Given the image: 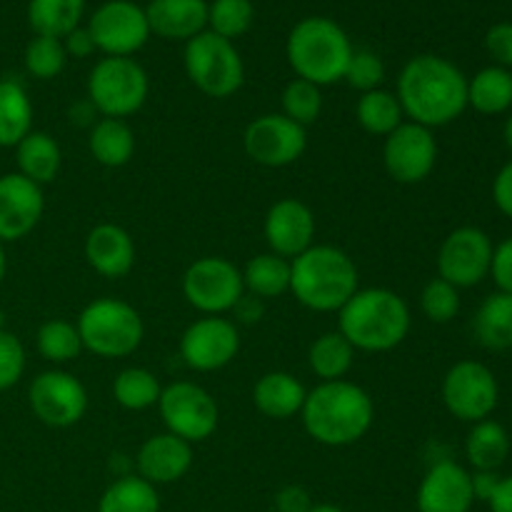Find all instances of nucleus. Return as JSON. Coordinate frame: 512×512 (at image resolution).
<instances>
[{
	"mask_svg": "<svg viewBox=\"0 0 512 512\" xmlns=\"http://www.w3.org/2000/svg\"><path fill=\"white\" fill-rule=\"evenodd\" d=\"M265 243L270 253L280 255L285 260L298 258L300 253L313 245L315 238V215L303 200L283 198L270 205L265 215Z\"/></svg>",
	"mask_w": 512,
	"mask_h": 512,
	"instance_id": "19",
	"label": "nucleus"
},
{
	"mask_svg": "<svg viewBox=\"0 0 512 512\" xmlns=\"http://www.w3.org/2000/svg\"><path fill=\"white\" fill-rule=\"evenodd\" d=\"M395 95L410 123L443 128L468 108V78L448 58L423 53L403 65Z\"/></svg>",
	"mask_w": 512,
	"mask_h": 512,
	"instance_id": "1",
	"label": "nucleus"
},
{
	"mask_svg": "<svg viewBox=\"0 0 512 512\" xmlns=\"http://www.w3.org/2000/svg\"><path fill=\"white\" fill-rule=\"evenodd\" d=\"M493 200L505 218H512V160L500 168L493 180Z\"/></svg>",
	"mask_w": 512,
	"mask_h": 512,
	"instance_id": "47",
	"label": "nucleus"
},
{
	"mask_svg": "<svg viewBox=\"0 0 512 512\" xmlns=\"http://www.w3.org/2000/svg\"><path fill=\"white\" fill-rule=\"evenodd\" d=\"M30 410L48 428H70L88 410L85 385L68 370H45L30 383Z\"/></svg>",
	"mask_w": 512,
	"mask_h": 512,
	"instance_id": "14",
	"label": "nucleus"
},
{
	"mask_svg": "<svg viewBox=\"0 0 512 512\" xmlns=\"http://www.w3.org/2000/svg\"><path fill=\"white\" fill-rule=\"evenodd\" d=\"M193 465V445L173 433H160L145 440L135 455V470L150 485H168L185 478Z\"/></svg>",
	"mask_w": 512,
	"mask_h": 512,
	"instance_id": "21",
	"label": "nucleus"
},
{
	"mask_svg": "<svg viewBox=\"0 0 512 512\" xmlns=\"http://www.w3.org/2000/svg\"><path fill=\"white\" fill-rule=\"evenodd\" d=\"M255 8L250 0H213L208 3V30L225 40H235L250 30Z\"/></svg>",
	"mask_w": 512,
	"mask_h": 512,
	"instance_id": "38",
	"label": "nucleus"
},
{
	"mask_svg": "<svg viewBox=\"0 0 512 512\" xmlns=\"http://www.w3.org/2000/svg\"><path fill=\"white\" fill-rule=\"evenodd\" d=\"M305 395L308 390L295 375L285 373V370H273L255 383L253 403L265 418L290 420L303 410Z\"/></svg>",
	"mask_w": 512,
	"mask_h": 512,
	"instance_id": "24",
	"label": "nucleus"
},
{
	"mask_svg": "<svg viewBox=\"0 0 512 512\" xmlns=\"http://www.w3.org/2000/svg\"><path fill=\"white\" fill-rule=\"evenodd\" d=\"M68 63V53L63 48V40L50 38V35H35L25 48V70L38 80H53L63 73Z\"/></svg>",
	"mask_w": 512,
	"mask_h": 512,
	"instance_id": "40",
	"label": "nucleus"
},
{
	"mask_svg": "<svg viewBox=\"0 0 512 512\" xmlns=\"http://www.w3.org/2000/svg\"><path fill=\"white\" fill-rule=\"evenodd\" d=\"M313 500L303 485H285L275 495V510L278 512H310Z\"/></svg>",
	"mask_w": 512,
	"mask_h": 512,
	"instance_id": "46",
	"label": "nucleus"
},
{
	"mask_svg": "<svg viewBox=\"0 0 512 512\" xmlns=\"http://www.w3.org/2000/svg\"><path fill=\"white\" fill-rule=\"evenodd\" d=\"M85 0H30L28 23L35 35L63 40L83 18Z\"/></svg>",
	"mask_w": 512,
	"mask_h": 512,
	"instance_id": "34",
	"label": "nucleus"
},
{
	"mask_svg": "<svg viewBox=\"0 0 512 512\" xmlns=\"http://www.w3.org/2000/svg\"><path fill=\"white\" fill-rule=\"evenodd\" d=\"M343 80L350 85V88L358 90L360 95L383 88L385 83L383 58L375 55L373 50H353V58H350Z\"/></svg>",
	"mask_w": 512,
	"mask_h": 512,
	"instance_id": "42",
	"label": "nucleus"
},
{
	"mask_svg": "<svg viewBox=\"0 0 512 512\" xmlns=\"http://www.w3.org/2000/svg\"><path fill=\"white\" fill-rule=\"evenodd\" d=\"M500 478H503V475H498V470H475V473H470L475 500H483V503H488V500L493 498L495 488H498Z\"/></svg>",
	"mask_w": 512,
	"mask_h": 512,
	"instance_id": "49",
	"label": "nucleus"
},
{
	"mask_svg": "<svg viewBox=\"0 0 512 512\" xmlns=\"http://www.w3.org/2000/svg\"><path fill=\"white\" fill-rule=\"evenodd\" d=\"M418 512H470L475 503L470 470L443 458L430 465L418 488Z\"/></svg>",
	"mask_w": 512,
	"mask_h": 512,
	"instance_id": "20",
	"label": "nucleus"
},
{
	"mask_svg": "<svg viewBox=\"0 0 512 512\" xmlns=\"http://www.w3.org/2000/svg\"><path fill=\"white\" fill-rule=\"evenodd\" d=\"M490 275L500 293L512 295V238L495 245L493 260H490Z\"/></svg>",
	"mask_w": 512,
	"mask_h": 512,
	"instance_id": "45",
	"label": "nucleus"
},
{
	"mask_svg": "<svg viewBox=\"0 0 512 512\" xmlns=\"http://www.w3.org/2000/svg\"><path fill=\"white\" fill-rule=\"evenodd\" d=\"M468 105L483 115H503L512 108V73L500 65L478 70L468 80Z\"/></svg>",
	"mask_w": 512,
	"mask_h": 512,
	"instance_id": "29",
	"label": "nucleus"
},
{
	"mask_svg": "<svg viewBox=\"0 0 512 512\" xmlns=\"http://www.w3.org/2000/svg\"><path fill=\"white\" fill-rule=\"evenodd\" d=\"M158 410L168 433L178 435L190 445L205 443L218 430V403L208 390L190 380H178L163 388Z\"/></svg>",
	"mask_w": 512,
	"mask_h": 512,
	"instance_id": "10",
	"label": "nucleus"
},
{
	"mask_svg": "<svg viewBox=\"0 0 512 512\" xmlns=\"http://www.w3.org/2000/svg\"><path fill=\"white\" fill-rule=\"evenodd\" d=\"M355 360V348L335 330V333H323L313 340L308 350V365L320 383H333V380H345Z\"/></svg>",
	"mask_w": 512,
	"mask_h": 512,
	"instance_id": "32",
	"label": "nucleus"
},
{
	"mask_svg": "<svg viewBox=\"0 0 512 512\" xmlns=\"http://www.w3.org/2000/svg\"><path fill=\"white\" fill-rule=\"evenodd\" d=\"M243 148L263 168H288L308 148V128L283 113H265L245 128Z\"/></svg>",
	"mask_w": 512,
	"mask_h": 512,
	"instance_id": "13",
	"label": "nucleus"
},
{
	"mask_svg": "<svg viewBox=\"0 0 512 512\" xmlns=\"http://www.w3.org/2000/svg\"><path fill=\"white\" fill-rule=\"evenodd\" d=\"M25 373V348L13 333L0 330V393L18 385Z\"/></svg>",
	"mask_w": 512,
	"mask_h": 512,
	"instance_id": "43",
	"label": "nucleus"
},
{
	"mask_svg": "<svg viewBox=\"0 0 512 512\" xmlns=\"http://www.w3.org/2000/svg\"><path fill=\"white\" fill-rule=\"evenodd\" d=\"M183 295L203 315L233 313L238 300L245 295L243 270L228 258L205 255L185 270Z\"/></svg>",
	"mask_w": 512,
	"mask_h": 512,
	"instance_id": "9",
	"label": "nucleus"
},
{
	"mask_svg": "<svg viewBox=\"0 0 512 512\" xmlns=\"http://www.w3.org/2000/svg\"><path fill=\"white\" fill-rule=\"evenodd\" d=\"M500 385L493 370L478 360H460L443 378V403L453 418L480 423L498 408Z\"/></svg>",
	"mask_w": 512,
	"mask_h": 512,
	"instance_id": "11",
	"label": "nucleus"
},
{
	"mask_svg": "<svg viewBox=\"0 0 512 512\" xmlns=\"http://www.w3.org/2000/svg\"><path fill=\"white\" fill-rule=\"evenodd\" d=\"M420 310L430 323H450L460 313V290L448 280L433 278L420 293Z\"/></svg>",
	"mask_w": 512,
	"mask_h": 512,
	"instance_id": "41",
	"label": "nucleus"
},
{
	"mask_svg": "<svg viewBox=\"0 0 512 512\" xmlns=\"http://www.w3.org/2000/svg\"><path fill=\"white\" fill-rule=\"evenodd\" d=\"M435 163H438V140L425 125L405 120L385 138L383 165L395 183H423L435 170Z\"/></svg>",
	"mask_w": 512,
	"mask_h": 512,
	"instance_id": "15",
	"label": "nucleus"
},
{
	"mask_svg": "<svg viewBox=\"0 0 512 512\" xmlns=\"http://www.w3.org/2000/svg\"><path fill=\"white\" fill-rule=\"evenodd\" d=\"M98 512H160V495L140 475H125L105 490Z\"/></svg>",
	"mask_w": 512,
	"mask_h": 512,
	"instance_id": "35",
	"label": "nucleus"
},
{
	"mask_svg": "<svg viewBox=\"0 0 512 512\" xmlns=\"http://www.w3.org/2000/svg\"><path fill=\"white\" fill-rule=\"evenodd\" d=\"M465 455L475 470H500L510 455V435L495 420H480L465 440Z\"/></svg>",
	"mask_w": 512,
	"mask_h": 512,
	"instance_id": "30",
	"label": "nucleus"
},
{
	"mask_svg": "<svg viewBox=\"0 0 512 512\" xmlns=\"http://www.w3.org/2000/svg\"><path fill=\"white\" fill-rule=\"evenodd\" d=\"M150 33L165 40H185L208 30L205 0H150L145 8Z\"/></svg>",
	"mask_w": 512,
	"mask_h": 512,
	"instance_id": "23",
	"label": "nucleus"
},
{
	"mask_svg": "<svg viewBox=\"0 0 512 512\" xmlns=\"http://www.w3.org/2000/svg\"><path fill=\"white\" fill-rule=\"evenodd\" d=\"M338 333L363 353H388L410 333V308L395 290H358L338 310Z\"/></svg>",
	"mask_w": 512,
	"mask_h": 512,
	"instance_id": "3",
	"label": "nucleus"
},
{
	"mask_svg": "<svg viewBox=\"0 0 512 512\" xmlns=\"http://www.w3.org/2000/svg\"><path fill=\"white\" fill-rule=\"evenodd\" d=\"M148 73L133 58H103L88 75V100L103 118L125 120L148 100Z\"/></svg>",
	"mask_w": 512,
	"mask_h": 512,
	"instance_id": "8",
	"label": "nucleus"
},
{
	"mask_svg": "<svg viewBox=\"0 0 512 512\" xmlns=\"http://www.w3.org/2000/svg\"><path fill=\"white\" fill-rule=\"evenodd\" d=\"M475 338L488 350L512 348V295L493 293L483 300L473 320Z\"/></svg>",
	"mask_w": 512,
	"mask_h": 512,
	"instance_id": "27",
	"label": "nucleus"
},
{
	"mask_svg": "<svg viewBox=\"0 0 512 512\" xmlns=\"http://www.w3.org/2000/svg\"><path fill=\"white\" fill-rule=\"evenodd\" d=\"M355 118H358L360 128L365 133L378 135V138H388L398 125L405 123V113L400 108L398 95L385 88L360 95L358 105H355Z\"/></svg>",
	"mask_w": 512,
	"mask_h": 512,
	"instance_id": "33",
	"label": "nucleus"
},
{
	"mask_svg": "<svg viewBox=\"0 0 512 512\" xmlns=\"http://www.w3.org/2000/svg\"><path fill=\"white\" fill-rule=\"evenodd\" d=\"M85 260L103 278H125L135 265V243L120 225L100 223L85 238Z\"/></svg>",
	"mask_w": 512,
	"mask_h": 512,
	"instance_id": "22",
	"label": "nucleus"
},
{
	"mask_svg": "<svg viewBox=\"0 0 512 512\" xmlns=\"http://www.w3.org/2000/svg\"><path fill=\"white\" fill-rule=\"evenodd\" d=\"M160 393H163V388L148 368L120 370L113 383L115 403L125 410H135V413L158 405Z\"/></svg>",
	"mask_w": 512,
	"mask_h": 512,
	"instance_id": "36",
	"label": "nucleus"
},
{
	"mask_svg": "<svg viewBox=\"0 0 512 512\" xmlns=\"http://www.w3.org/2000/svg\"><path fill=\"white\" fill-rule=\"evenodd\" d=\"M503 140H505V148L512 153V115L505 120V128H503Z\"/></svg>",
	"mask_w": 512,
	"mask_h": 512,
	"instance_id": "53",
	"label": "nucleus"
},
{
	"mask_svg": "<svg viewBox=\"0 0 512 512\" xmlns=\"http://www.w3.org/2000/svg\"><path fill=\"white\" fill-rule=\"evenodd\" d=\"M305 433L325 448H348L368 435L375 420V405L368 390L350 380L320 383L305 395Z\"/></svg>",
	"mask_w": 512,
	"mask_h": 512,
	"instance_id": "2",
	"label": "nucleus"
},
{
	"mask_svg": "<svg viewBox=\"0 0 512 512\" xmlns=\"http://www.w3.org/2000/svg\"><path fill=\"white\" fill-rule=\"evenodd\" d=\"M243 285L250 295L260 300L290 293V260L275 253L255 255L243 268Z\"/></svg>",
	"mask_w": 512,
	"mask_h": 512,
	"instance_id": "31",
	"label": "nucleus"
},
{
	"mask_svg": "<svg viewBox=\"0 0 512 512\" xmlns=\"http://www.w3.org/2000/svg\"><path fill=\"white\" fill-rule=\"evenodd\" d=\"M63 48L65 53H68V58H88V55H93L95 50H98L95 48V40L93 35H90V30L80 28V25L65 35Z\"/></svg>",
	"mask_w": 512,
	"mask_h": 512,
	"instance_id": "48",
	"label": "nucleus"
},
{
	"mask_svg": "<svg viewBox=\"0 0 512 512\" xmlns=\"http://www.w3.org/2000/svg\"><path fill=\"white\" fill-rule=\"evenodd\" d=\"M490 512H512V475L500 478L498 488H495L493 498L488 500Z\"/></svg>",
	"mask_w": 512,
	"mask_h": 512,
	"instance_id": "51",
	"label": "nucleus"
},
{
	"mask_svg": "<svg viewBox=\"0 0 512 512\" xmlns=\"http://www.w3.org/2000/svg\"><path fill=\"white\" fill-rule=\"evenodd\" d=\"M353 50L348 33L323 15L300 20L285 43V55L295 75L318 88L345 78Z\"/></svg>",
	"mask_w": 512,
	"mask_h": 512,
	"instance_id": "5",
	"label": "nucleus"
},
{
	"mask_svg": "<svg viewBox=\"0 0 512 512\" xmlns=\"http://www.w3.org/2000/svg\"><path fill=\"white\" fill-rule=\"evenodd\" d=\"M45 195L40 185L20 173L0 175V243L25 238L40 223Z\"/></svg>",
	"mask_w": 512,
	"mask_h": 512,
	"instance_id": "18",
	"label": "nucleus"
},
{
	"mask_svg": "<svg viewBox=\"0 0 512 512\" xmlns=\"http://www.w3.org/2000/svg\"><path fill=\"white\" fill-rule=\"evenodd\" d=\"M185 73L200 93L210 98H230L245 83V65L233 40L203 30L185 43Z\"/></svg>",
	"mask_w": 512,
	"mask_h": 512,
	"instance_id": "7",
	"label": "nucleus"
},
{
	"mask_svg": "<svg viewBox=\"0 0 512 512\" xmlns=\"http://www.w3.org/2000/svg\"><path fill=\"white\" fill-rule=\"evenodd\" d=\"M35 345H38V353L48 363L55 365L70 363L83 350L78 328H75V323H68V320H48V323L40 325L38 335H35Z\"/></svg>",
	"mask_w": 512,
	"mask_h": 512,
	"instance_id": "37",
	"label": "nucleus"
},
{
	"mask_svg": "<svg viewBox=\"0 0 512 512\" xmlns=\"http://www.w3.org/2000/svg\"><path fill=\"white\" fill-rule=\"evenodd\" d=\"M33 130V105L18 80H0V148H15Z\"/></svg>",
	"mask_w": 512,
	"mask_h": 512,
	"instance_id": "28",
	"label": "nucleus"
},
{
	"mask_svg": "<svg viewBox=\"0 0 512 512\" xmlns=\"http://www.w3.org/2000/svg\"><path fill=\"white\" fill-rule=\"evenodd\" d=\"M70 123L73 125H90L93 128L95 125V108L90 105V100H83V103H75L73 108H70Z\"/></svg>",
	"mask_w": 512,
	"mask_h": 512,
	"instance_id": "52",
	"label": "nucleus"
},
{
	"mask_svg": "<svg viewBox=\"0 0 512 512\" xmlns=\"http://www.w3.org/2000/svg\"><path fill=\"white\" fill-rule=\"evenodd\" d=\"M88 148L103 168H123L135 155V133L125 120L100 118L90 128Z\"/></svg>",
	"mask_w": 512,
	"mask_h": 512,
	"instance_id": "26",
	"label": "nucleus"
},
{
	"mask_svg": "<svg viewBox=\"0 0 512 512\" xmlns=\"http://www.w3.org/2000/svg\"><path fill=\"white\" fill-rule=\"evenodd\" d=\"M235 318L243 320V323H258L260 318H263V300L255 298V295H243V298L238 300V305L233 308Z\"/></svg>",
	"mask_w": 512,
	"mask_h": 512,
	"instance_id": "50",
	"label": "nucleus"
},
{
	"mask_svg": "<svg viewBox=\"0 0 512 512\" xmlns=\"http://www.w3.org/2000/svg\"><path fill=\"white\" fill-rule=\"evenodd\" d=\"M310 512H345L343 508H338V505H330V503H323V505H313Z\"/></svg>",
	"mask_w": 512,
	"mask_h": 512,
	"instance_id": "54",
	"label": "nucleus"
},
{
	"mask_svg": "<svg viewBox=\"0 0 512 512\" xmlns=\"http://www.w3.org/2000/svg\"><path fill=\"white\" fill-rule=\"evenodd\" d=\"M280 103H283L285 118L303 125V128L313 125L323 113V93H320L318 85L308 83L303 78H293L285 85Z\"/></svg>",
	"mask_w": 512,
	"mask_h": 512,
	"instance_id": "39",
	"label": "nucleus"
},
{
	"mask_svg": "<svg viewBox=\"0 0 512 512\" xmlns=\"http://www.w3.org/2000/svg\"><path fill=\"white\" fill-rule=\"evenodd\" d=\"M0 330H5V313L0 310Z\"/></svg>",
	"mask_w": 512,
	"mask_h": 512,
	"instance_id": "56",
	"label": "nucleus"
},
{
	"mask_svg": "<svg viewBox=\"0 0 512 512\" xmlns=\"http://www.w3.org/2000/svg\"><path fill=\"white\" fill-rule=\"evenodd\" d=\"M5 268H8V263H5V250H3V243H0V283H3L5 278Z\"/></svg>",
	"mask_w": 512,
	"mask_h": 512,
	"instance_id": "55",
	"label": "nucleus"
},
{
	"mask_svg": "<svg viewBox=\"0 0 512 512\" xmlns=\"http://www.w3.org/2000/svg\"><path fill=\"white\" fill-rule=\"evenodd\" d=\"M493 240L485 230L465 225L453 230L438 250V278L455 288H475L490 275Z\"/></svg>",
	"mask_w": 512,
	"mask_h": 512,
	"instance_id": "16",
	"label": "nucleus"
},
{
	"mask_svg": "<svg viewBox=\"0 0 512 512\" xmlns=\"http://www.w3.org/2000/svg\"><path fill=\"white\" fill-rule=\"evenodd\" d=\"M15 163H18V173L23 178L33 180L40 188L53 183L60 173V163H63L58 140L50 133H43V130H30L15 145Z\"/></svg>",
	"mask_w": 512,
	"mask_h": 512,
	"instance_id": "25",
	"label": "nucleus"
},
{
	"mask_svg": "<svg viewBox=\"0 0 512 512\" xmlns=\"http://www.w3.org/2000/svg\"><path fill=\"white\" fill-rule=\"evenodd\" d=\"M95 48L105 58H133L150 38V25L145 8L133 0H108L93 13L88 23Z\"/></svg>",
	"mask_w": 512,
	"mask_h": 512,
	"instance_id": "12",
	"label": "nucleus"
},
{
	"mask_svg": "<svg viewBox=\"0 0 512 512\" xmlns=\"http://www.w3.org/2000/svg\"><path fill=\"white\" fill-rule=\"evenodd\" d=\"M83 350L98 358H128L140 348L145 335L143 318L120 298H98L83 308L75 323Z\"/></svg>",
	"mask_w": 512,
	"mask_h": 512,
	"instance_id": "6",
	"label": "nucleus"
},
{
	"mask_svg": "<svg viewBox=\"0 0 512 512\" xmlns=\"http://www.w3.org/2000/svg\"><path fill=\"white\" fill-rule=\"evenodd\" d=\"M240 350V333L233 320L223 315H205L185 328L180 338V358L190 370L213 373L235 360Z\"/></svg>",
	"mask_w": 512,
	"mask_h": 512,
	"instance_id": "17",
	"label": "nucleus"
},
{
	"mask_svg": "<svg viewBox=\"0 0 512 512\" xmlns=\"http://www.w3.org/2000/svg\"><path fill=\"white\" fill-rule=\"evenodd\" d=\"M485 50L500 68H512V23H495L485 35Z\"/></svg>",
	"mask_w": 512,
	"mask_h": 512,
	"instance_id": "44",
	"label": "nucleus"
},
{
	"mask_svg": "<svg viewBox=\"0 0 512 512\" xmlns=\"http://www.w3.org/2000/svg\"><path fill=\"white\" fill-rule=\"evenodd\" d=\"M360 290L355 260L335 245H310L290 260V293L315 313H338Z\"/></svg>",
	"mask_w": 512,
	"mask_h": 512,
	"instance_id": "4",
	"label": "nucleus"
}]
</instances>
